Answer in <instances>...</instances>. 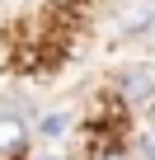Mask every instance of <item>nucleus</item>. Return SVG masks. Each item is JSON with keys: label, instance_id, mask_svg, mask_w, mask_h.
Instances as JSON below:
<instances>
[{"label": "nucleus", "instance_id": "nucleus-1", "mask_svg": "<svg viewBox=\"0 0 155 160\" xmlns=\"http://www.w3.org/2000/svg\"><path fill=\"white\" fill-rule=\"evenodd\" d=\"M28 122H24V113H14V108H0V160H19L24 151H28Z\"/></svg>", "mask_w": 155, "mask_h": 160}, {"label": "nucleus", "instance_id": "nucleus-5", "mask_svg": "<svg viewBox=\"0 0 155 160\" xmlns=\"http://www.w3.org/2000/svg\"><path fill=\"white\" fill-rule=\"evenodd\" d=\"M47 160H70V155H47Z\"/></svg>", "mask_w": 155, "mask_h": 160}, {"label": "nucleus", "instance_id": "nucleus-6", "mask_svg": "<svg viewBox=\"0 0 155 160\" xmlns=\"http://www.w3.org/2000/svg\"><path fill=\"white\" fill-rule=\"evenodd\" d=\"M104 160H127V155H104Z\"/></svg>", "mask_w": 155, "mask_h": 160}, {"label": "nucleus", "instance_id": "nucleus-4", "mask_svg": "<svg viewBox=\"0 0 155 160\" xmlns=\"http://www.w3.org/2000/svg\"><path fill=\"white\" fill-rule=\"evenodd\" d=\"M141 146H146V155H150V160H155V137H146V141H141Z\"/></svg>", "mask_w": 155, "mask_h": 160}, {"label": "nucleus", "instance_id": "nucleus-3", "mask_svg": "<svg viewBox=\"0 0 155 160\" xmlns=\"http://www.w3.org/2000/svg\"><path fill=\"white\" fill-rule=\"evenodd\" d=\"M66 127H70V118H66V113H47V118L38 122V132H42V137H61Z\"/></svg>", "mask_w": 155, "mask_h": 160}, {"label": "nucleus", "instance_id": "nucleus-7", "mask_svg": "<svg viewBox=\"0 0 155 160\" xmlns=\"http://www.w3.org/2000/svg\"><path fill=\"white\" fill-rule=\"evenodd\" d=\"M141 5H155V0H141Z\"/></svg>", "mask_w": 155, "mask_h": 160}, {"label": "nucleus", "instance_id": "nucleus-2", "mask_svg": "<svg viewBox=\"0 0 155 160\" xmlns=\"http://www.w3.org/2000/svg\"><path fill=\"white\" fill-rule=\"evenodd\" d=\"M118 90H122V99L136 104V108L150 104V99H155V71H150V66H127L122 80H118Z\"/></svg>", "mask_w": 155, "mask_h": 160}]
</instances>
